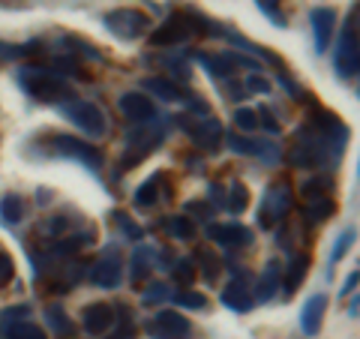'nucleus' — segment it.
<instances>
[{"instance_id": "2", "label": "nucleus", "mask_w": 360, "mask_h": 339, "mask_svg": "<svg viewBox=\"0 0 360 339\" xmlns=\"http://www.w3.org/2000/svg\"><path fill=\"white\" fill-rule=\"evenodd\" d=\"M58 108L66 120L75 123V127L87 135V139H103L105 129H108L105 111L94 103H87V99H70V103H60Z\"/></svg>"}, {"instance_id": "10", "label": "nucleus", "mask_w": 360, "mask_h": 339, "mask_svg": "<svg viewBox=\"0 0 360 339\" xmlns=\"http://www.w3.org/2000/svg\"><path fill=\"white\" fill-rule=\"evenodd\" d=\"M222 144H229V151L240 153V156H258V160H264L267 165H276L279 162V148L274 141H258V139H243L238 132H229L222 135Z\"/></svg>"}, {"instance_id": "8", "label": "nucleus", "mask_w": 360, "mask_h": 339, "mask_svg": "<svg viewBox=\"0 0 360 339\" xmlns=\"http://www.w3.org/2000/svg\"><path fill=\"white\" fill-rule=\"evenodd\" d=\"M291 201H295V196H291V189L285 184L270 186L264 192L262 210H258V225H262V229H274L276 222H283L291 210Z\"/></svg>"}, {"instance_id": "31", "label": "nucleus", "mask_w": 360, "mask_h": 339, "mask_svg": "<svg viewBox=\"0 0 360 339\" xmlns=\"http://www.w3.org/2000/svg\"><path fill=\"white\" fill-rule=\"evenodd\" d=\"M168 231H172V237H177V241H193L195 237V225L193 219H189V213H184V217H168Z\"/></svg>"}, {"instance_id": "4", "label": "nucleus", "mask_w": 360, "mask_h": 339, "mask_svg": "<svg viewBox=\"0 0 360 339\" xmlns=\"http://www.w3.org/2000/svg\"><path fill=\"white\" fill-rule=\"evenodd\" d=\"M162 139H165V129L156 127L153 120L148 123H139L129 135H127V156H123L120 165H129V162H141L148 153L160 151L162 148Z\"/></svg>"}, {"instance_id": "13", "label": "nucleus", "mask_w": 360, "mask_h": 339, "mask_svg": "<svg viewBox=\"0 0 360 339\" xmlns=\"http://www.w3.org/2000/svg\"><path fill=\"white\" fill-rule=\"evenodd\" d=\"M207 237H210V241H217L219 246H229V250H240V246L252 243V229L238 225V222H229V225L210 222L207 225Z\"/></svg>"}, {"instance_id": "35", "label": "nucleus", "mask_w": 360, "mask_h": 339, "mask_svg": "<svg viewBox=\"0 0 360 339\" xmlns=\"http://www.w3.org/2000/svg\"><path fill=\"white\" fill-rule=\"evenodd\" d=\"M258 4V9H262V13L274 21L276 27H288V15L283 13V4H279V0H255Z\"/></svg>"}, {"instance_id": "34", "label": "nucleus", "mask_w": 360, "mask_h": 339, "mask_svg": "<svg viewBox=\"0 0 360 339\" xmlns=\"http://www.w3.org/2000/svg\"><path fill=\"white\" fill-rule=\"evenodd\" d=\"M330 192H333V180H330V177H328V180H324V177H312L309 184L303 186V198H307V201H315V198H328Z\"/></svg>"}, {"instance_id": "47", "label": "nucleus", "mask_w": 360, "mask_h": 339, "mask_svg": "<svg viewBox=\"0 0 360 339\" xmlns=\"http://www.w3.org/2000/svg\"><path fill=\"white\" fill-rule=\"evenodd\" d=\"M255 115H258V117H262V120H258V123H262V127H264L267 132H276V135H279V129H283V127H279V120H274V111H270L267 105H262V108H258V111H255Z\"/></svg>"}, {"instance_id": "11", "label": "nucleus", "mask_w": 360, "mask_h": 339, "mask_svg": "<svg viewBox=\"0 0 360 339\" xmlns=\"http://www.w3.org/2000/svg\"><path fill=\"white\" fill-rule=\"evenodd\" d=\"M87 276L99 288H117L120 279H123V262H120L117 246H111V250H105L103 255H99V262L90 267Z\"/></svg>"}, {"instance_id": "36", "label": "nucleus", "mask_w": 360, "mask_h": 339, "mask_svg": "<svg viewBox=\"0 0 360 339\" xmlns=\"http://www.w3.org/2000/svg\"><path fill=\"white\" fill-rule=\"evenodd\" d=\"M33 49L39 51V45H9V42H0V63H9V60H18L25 58V54H30Z\"/></svg>"}, {"instance_id": "12", "label": "nucleus", "mask_w": 360, "mask_h": 339, "mask_svg": "<svg viewBox=\"0 0 360 339\" xmlns=\"http://www.w3.org/2000/svg\"><path fill=\"white\" fill-rule=\"evenodd\" d=\"M189 331H193L189 319H184L180 312H172V309H160L148 321V336L153 339H184Z\"/></svg>"}, {"instance_id": "41", "label": "nucleus", "mask_w": 360, "mask_h": 339, "mask_svg": "<svg viewBox=\"0 0 360 339\" xmlns=\"http://www.w3.org/2000/svg\"><path fill=\"white\" fill-rule=\"evenodd\" d=\"M15 276V262L9 252H0V288H6Z\"/></svg>"}, {"instance_id": "37", "label": "nucleus", "mask_w": 360, "mask_h": 339, "mask_svg": "<svg viewBox=\"0 0 360 339\" xmlns=\"http://www.w3.org/2000/svg\"><path fill=\"white\" fill-rule=\"evenodd\" d=\"M168 298H172V291H168L165 282H153V286L144 291L141 303H144V307H156V303H162V300H168Z\"/></svg>"}, {"instance_id": "46", "label": "nucleus", "mask_w": 360, "mask_h": 339, "mask_svg": "<svg viewBox=\"0 0 360 339\" xmlns=\"http://www.w3.org/2000/svg\"><path fill=\"white\" fill-rule=\"evenodd\" d=\"M27 315H30V307H9V309H4V315H0V321L15 324V321H25Z\"/></svg>"}, {"instance_id": "14", "label": "nucleus", "mask_w": 360, "mask_h": 339, "mask_svg": "<svg viewBox=\"0 0 360 339\" xmlns=\"http://www.w3.org/2000/svg\"><path fill=\"white\" fill-rule=\"evenodd\" d=\"M117 105H120L123 117H127L132 127H139V123H148V120H153V115H156V105L150 103V96L132 94V90H129V94H120Z\"/></svg>"}, {"instance_id": "21", "label": "nucleus", "mask_w": 360, "mask_h": 339, "mask_svg": "<svg viewBox=\"0 0 360 339\" xmlns=\"http://www.w3.org/2000/svg\"><path fill=\"white\" fill-rule=\"evenodd\" d=\"M144 90H150L153 96L165 99V103H177V99H184L186 103V94L180 90V84L168 82V78H144Z\"/></svg>"}, {"instance_id": "1", "label": "nucleus", "mask_w": 360, "mask_h": 339, "mask_svg": "<svg viewBox=\"0 0 360 339\" xmlns=\"http://www.w3.org/2000/svg\"><path fill=\"white\" fill-rule=\"evenodd\" d=\"M18 84L37 99V103H70L72 90L63 84V78L58 72L45 70V66H25L18 72Z\"/></svg>"}, {"instance_id": "9", "label": "nucleus", "mask_w": 360, "mask_h": 339, "mask_svg": "<svg viewBox=\"0 0 360 339\" xmlns=\"http://www.w3.org/2000/svg\"><path fill=\"white\" fill-rule=\"evenodd\" d=\"M193 21H189V15L184 13H174V15H168L160 27H156L150 33V45L153 49H172V45H180V42H186L189 37H193Z\"/></svg>"}, {"instance_id": "44", "label": "nucleus", "mask_w": 360, "mask_h": 339, "mask_svg": "<svg viewBox=\"0 0 360 339\" xmlns=\"http://www.w3.org/2000/svg\"><path fill=\"white\" fill-rule=\"evenodd\" d=\"M184 213H198V219H210L213 217V205L210 201H186Z\"/></svg>"}, {"instance_id": "30", "label": "nucleus", "mask_w": 360, "mask_h": 339, "mask_svg": "<svg viewBox=\"0 0 360 339\" xmlns=\"http://www.w3.org/2000/svg\"><path fill=\"white\" fill-rule=\"evenodd\" d=\"M195 262H201L198 267H201V274H205V279L210 282V286H213V282H217L219 279V270H222V262H219V258L217 255H213L210 250H198L195 252Z\"/></svg>"}, {"instance_id": "24", "label": "nucleus", "mask_w": 360, "mask_h": 339, "mask_svg": "<svg viewBox=\"0 0 360 339\" xmlns=\"http://www.w3.org/2000/svg\"><path fill=\"white\" fill-rule=\"evenodd\" d=\"M246 207H250V189H246L240 180H234L229 186V196H225V210L234 213V217H240Z\"/></svg>"}, {"instance_id": "49", "label": "nucleus", "mask_w": 360, "mask_h": 339, "mask_svg": "<svg viewBox=\"0 0 360 339\" xmlns=\"http://www.w3.org/2000/svg\"><path fill=\"white\" fill-rule=\"evenodd\" d=\"M210 201L217 207H225V189L219 184H210Z\"/></svg>"}, {"instance_id": "32", "label": "nucleus", "mask_w": 360, "mask_h": 339, "mask_svg": "<svg viewBox=\"0 0 360 339\" xmlns=\"http://www.w3.org/2000/svg\"><path fill=\"white\" fill-rule=\"evenodd\" d=\"M172 274H174V282H180V286H193L195 282V262L193 258H174V264H172Z\"/></svg>"}, {"instance_id": "18", "label": "nucleus", "mask_w": 360, "mask_h": 339, "mask_svg": "<svg viewBox=\"0 0 360 339\" xmlns=\"http://www.w3.org/2000/svg\"><path fill=\"white\" fill-rule=\"evenodd\" d=\"M219 300H222V307H229L231 312H246V309H252V303H255L252 291L246 288V282H243V279H231L229 286L222 288Z\"/></svg>"}, {"instance_id": "50", "label": "nucleus", "mask_w": 360, "mask_h": 339, "mask_svg": "<svg viewBox=\"0 0 360 339\" xmlns=\"http://www.w3.org/2000/svg\"><path fill=\"white\" fill-rule=\"evenodd\" d=\"M357 279H360V274H357V270H352V274H348V279H345V286H342V298L354 295V288H357Z\"/></svg>"}, {"instance_id": "39", "label": "nucleus", "mask_w": 360, "mask_h": 339, "mask_svg": "<svg viewBox=\"0 0 360 339\" xmlns=\"http://www.w3.org/2000/svg\"><path fill=\"white\" fill-rule=\"evenodd\" d=\"M354 243V229H345L340 237H336V246H333V252H330V262H340V258L348 252V246Z\"/></svg>"}, {"instance_id": "20", "label": "nucleus", "mask_w": 360, "mask_h": 339, "mask_svg": "<svg viewBox=\"0 0 360 339\" xmlns=\"http://www.w3.org/2000/svg\"><path fill=\"white\" fill-rule=\"evenodd\" d=\"M336 213V201L328 196V198H315V201H307V213H303V222L315 229V225H321L324 219H330Z\"/></svg>"}, {"instance_id": "43", "label": "nucleus", "mask_w": 360, "mask_h": 339, "mask_svg": "<svg viewBox=\"0 0 360 339\" xmlns=\"http://www.w3.org/2000/svg\"><path fill=\"white\" fill-rule=\"evenodd\" d=\"M246 90H250V94H270V90H274V84H270L264 75L252 72L250 78H246Z\"/></svg>"}, {"instance_id": "17", "label": "nucleus", "mask_w": 360, "mask_h": 339, "mask_svg": "<svg viewBox=\"0 0 360 339\" xmlns=\"http://www.w3.org/2000/svg\"><path fill=\"white\" fill-rule=\"evenodd\" d=\"M324 309H328V298L324 295H312L300 309V331L307 336H319L321 321H324Z\"/></svg>"}, {"instance_id": "48", "label": "nucleus", "mask_w": 360, "mask_h": 339, "mask_svg": "<svg viewBox=\"0 0 360 339\" xmlns=\"http://www.w3.org/2000/svg\"><path fill=\"white\" fill-rule=\"evenodd\" d=\"M66 229H70V219H66V217H51L49 225H45V231L54 234V237H60Z\"/></svg>"}, {"instance_id": "23", "label": "nucleus", "mask_w": 360, "mask_h": 339, "mask_svg": "<svg viewBox=\"0 0 360 339\" xmlns=\"http://www.w3.org/2000/svg\"><path fill=\"white\" fill-rule=\"evenodd\" d=\"M307 274H309V255H295L291 258V264H288V274H285V279H283V288H285V295H291L303 279H307Z\"/></svg>"}, {"instance_id": "15", "label": "nucleus", "mask_w": 360, "mask_h": 339, "mask_svg": "<svg viewBox=\"0 0 360 339\" xmlns=\"http://www.w3.org/2000/svg\"><path fill=\"white\" fill-rule=\"evenodd\" d=\"M115 319H117L115 307H108V303H90V307L84 309V315H82L84 333L87 336H103L115 327Z\"/></svg>"}, {"instance_id": "3", "label": "nucleus", "mask_w": 360, "mask_h": 339, "mask_svg": "<svg viewBox=\"0 0 360 339\" xmlns=\"http://www.w3.org/2000/svg\"><path fill=\"white\" fill-rule=\"evenodd\" d=\"M49 153L63 156V160H75L84 168H90V172L103 168V153L94 144H84L82 139H72V135H49Z\"/></svg>"}, {"instance_id": "29", "label": "nucleus", "mask_w": 360, "mask_h": 339, "mask_svg": "<svg viewBox=\"0 0 360 339\" xmlns=\"http://www.w3.org/2000/svg\"><path fill=\"white\" fill-rule=\"evenodd\" d=\"M6 339H49L42 327H37L33 321H15V324H6Z\"/></svg>"}, {"instance_id": "25", "label": "nucleus", "mask_w": 360, "mask_h": 339, "mask_svg": "<svg viewBox=\"0 0 360 339\" xmlns=\"http://www.w3.org/2000/svg\"><path fill=\"white\" fill-rule=\"evenodd\" d=\"M0 217H4L6 229L18 225L21 219H25V201H21L18 196H6L4 201H0Z\"/></svg>"}, {"instance_id": "16", "label": "nucleus", "mask_w": 360, "mask_h": 339, "mask_svg": "<svg viewBox=\"0 0 360 339\" xmlns=\"http://www.w3.org/2000/svg\"><path fill=\"white\" fill-rule=\"evenodd\" d=\"M312 37H315V51L324 54L330 45V37H333V25H336V13L330 6H315L312 9Z\"/></svg>"}, {"instance_id": "7", "label": "nucleus", "mask_w": 360, "mask_h": 339, "mask_svg": "<svg viewBox=\"0 0 360 339\" xmlns=\"http://www.w3.org/2000/svg\"><path fill=\"white\" fill-rule=\"evenodd\" d=\"M105 27L117 39H139L150 30V18L141 9H115L105 15Z\"/></svg>"}, {"instance_id": "5", "label": "nucleus", "mask_w": 360, "mask_h": 339, "mask_svg": "<svg viewBox=\"0 0 360 339\" xmlns=\"http://www.w3.org/2000/svg\"><path fill=\"white\" fill-rule=\"evenodd\" d=\"M336 72L342 78H354L360 70V42H357V6L352 9V21L345 25L340 42H336V54H333Z\"/></svg>"}, {"instance_id": "51", "label": "nucleus", "mask_w": 360, "mask_h": 339, "mask_svg": "<svg viewBox=\"0 0 360 339\" xmlns=\"http://www.w3.org/2000/svg\"><path fill=\"white\" fill-rule=\"evenodd\" d=\"M39 201H42V205H49V201H51V192H49V189H39Z\"/></svg>"}, {"instance_id": "27", "label": "nucleus", "mask_w": 360, "mask_h": 339, "mask_svg": "<svg viewBox=\"0 0 360 339\" xmlns=\"http://www.w3.org/2000/svg\"><path fill=\"white\" fill-rule=\"evenodd\" d=\"M45 319H49V324H51V331L54 333H58V336H72L75 333V324L70 321V315H66L60 307H54V303H51V307L49 309H45Z\"/></svg>"}, {"instance_id": "26", "label": "nucleus", "mask_w": 360, "mask_h": 339, "mask_svg": "<svg viewBox=\"0 0 360 339\" xmlns=\"http://www.w3.org/2000/svg\"><path fill=\"white\" fill-rule=\"evenodd\" d=\"M160 184H162V174H153V177L144 180V184L135 189V205H139V207L156 205V198H160Z\"/></svg>"}, {"instance_id": "45", "label": "nucleus", "mask_w": 360, "mask_h": 339, "mask_svg": "<svg viewBox=\"0 0 360 339\" xmlns=\"http://www.w3.org/2000/svg\"><path fill=\"white\" fill-rule=\"evenodd\" d=\"M66 42H70V45H75V51H78V54H87L90 60H103V54H99V51H96V49H94V45H90V42L78 39V37H66Z\"/></svg>"}, {"instance_id": "6", "label": "nucleus", "mask_w": 360, "mask_h": 339, "mask_svg": "<svg viewBox=\"0 0 360 339\" xmlns=\"http://www.w3.org/2000/svg\"><path fill=\"white\" fill-rule=\"evenodd\" d=\"M177 127L193 135V141L198 144L201 151L217 153L222 148V123L217 117H201V120H195L193 115H180L177 117Z\"/></svg>"}, {"instance_id": "42", "label": "nucleus", "mask_w": 360, "mask_h": 339, "mask_svg": "<svg viewBox=\"0 0 360 339\" xmlns=\"http://www.w3.org/2000/svg\"><path fill=\"white\" fill-rule=\"evenodd\" d=\"M115 217H117L120 229H123V234H127L129 241H135V243H139V241H144V231H141V229H139V225H135V222H129V219H127V213H115Z\"/></svg>"}, {"instance_id": "19", "label": "nucleus", "mask_w": 360, "mask_h": 339, "mask_svg": "<svg viewBox=\"0 0 360 339\" xmlns=\"http://www.w3.org/2000/svg\"><path fill=\"white\" fill-rule=\"evenodd\" d=\"M283 286V267H279V262L274 258V262H267V267H264V274L258 276V286H255V300L258 303H267L270 298L276 295V288Z\"/></svg>"}, {"instance_id": "28", "label": "nucleus", "mask_w": 360, "mask_h": 339, "mask_svg": "<svg viewBox=\"0 0 360 339\" xmlns=\"http://www.w3.org/2000/svg\"><path fill=\"white\" fill-rule=\"evenodd\" d=\"M198 63L207 66V72L217 75V78H231V75H234V63L229 60V54H219V58H210V54H198Z\"/></svg>"}, {"instance_id": "52", "label": "nucleus", "mask_w": 360, "mask_h": 339, "mask_svg": "<svg viewBox=\"0 0 360 339\" xmlns=\"http://www.w3.org/2000/svg\"><path fill=\"white\" fill-rule=\"evenodd\" d=\"M357 307H360V303H357V298H354V300H352V307H348V309H352V312H348V315H352V319L357 315Z\"/></svg>"}, {"instance_id": "40", "label": "nucleus", "mask_w": 360, "mask_h": 339, "mask_svg": "<svg viewBox=\"0 0 360 339\" xmlns=\"http://www.w3.org/2000/svg\"><path fill=\"white\" fill-rule=\"evenodd\" d=\"M54 72L58 75H75V78H82V63H78L75 58H58L54 60Z\"/></svg>"}, {"instance_id": "22", "label": "nucleus", "mask_w": 360, "mask_h": 339, "mask_svg": "<svg viewBox=\"0 0 360 339\" xmlns=\"http://www.w3.org/2000/svg\"><path fill=\"white\" fill-rule=\"evenodd\" d=\"M150 258H153V252L148 250V246H139V250L132 252V264H129V282L132 286H141V282L150 276V270H153Z\"/></svg>"}, {"instance_id": "38", "label": "nucleus", "mask_w": 360, "mask_h": 339, "mask_svg": "<svg viewBox=\"0 0 360 339\" xmlns=\"http://www.w3.org/2000/svg\"><path fill=\"white\" fill-rule=\"evenodd\" d=\"M234 123H238V129L252 132L258 127V115L252 108H238V111H234Z\"/></svg>"}, {"instance_id": "33", "label": "nucleus", "mask_w": 360, "mask_h": 339, "mask_svg": "<svg viewBox=\"0 0 360 339\" xmlns=\"http://www.w3.org/2000/svg\"><path fill=\"white\" fill-rule=\"evenodd\" d=\"M172 298H174L177 307H184V309H207V298H205V295H198V291L180 288V291H174Z\"/></svg>"}]
</instances>
